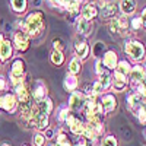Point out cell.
I'll return each instance as SVG.
<instances>
[{"label": "cell", "instance_id": "obj_49", "mask_svg": "<svg viewBox=\"0 0 146 146\" xmlns=\"http://www.w3.org/2000/svg\"><path fill=\"white\" fill-rule=\"evenodd\" d=\"M145 85H146V80H145Z\"/></svg>", "mask_w": 146, "mask_h": 146}, {"label": "cell", "instance_id": "obj_48", "mask_svg": "<svg viewBox=\"0 0 146 146\" xmlns=\"http://www.w3.org/2000/svg\"><path fill=\"white\" fill-rule=\"evenodd\" d=\"M23 146H28V145H23Z\"/></svg>", "mask_w": 146, "mask_h": 146}, {"label": "cell", "instance_id": "obj_40", "mask_svg": "<svg viewBox=\"0 0 146 146\" xmlns=\"http://www.w3.org/2000/svg\"><path fill=\"white\" fill-rule=\"evenodd\" d=\"M6 88H7V82H6L5 76L0 75V92H2V91H6Z\"/></svg>", "mask_w": 146, "mask_h": 146}, {"label": "cell", "instance_id": "obj_35", "mask_svg": "<svg viewBox=\"0 0 146 146\" xmlns=\"http://www.w3.org/2000/svg\"><path fill=\"white\" fill-rule=\"evenodd\" d=\"M102 146H118V142L114 136H107L102 142Z\"/></svg>", "mask_w": 146, "mask_h": 146}, {"label": "cell", "instance_id": "obj_41", "mask_svg": "<svg viewBox=\"0 0 146 146\" xmlns=\"http://www.w3.org/2000/svg\"><path fill=\"white\" fill-rule=\"evenodd\" d=\"M140 19H142V25H143V28H146V7H145V9H143V12H142Z\"/></svg>", "mask_w": 146, "mask_h": 146}, {"label": "cell", "instance_id": "obj_5", "mask_svg": "<svg viewBox=\"0 0 146 146\" xmlns=\"http://www.w3.org/2000/svg\"><path fill=\"white\" fill-rule=\"evenodd\" d=\"M85 101H86V96H85L83 92H79V91H75L72 92L70 95V100H69V110L70 111H80V110L85 108Z\"/></svg>", "mask_w": 146, "mask_h": 146}, {"label": "cell", "instance_id": "obj_27", "mask_svg": "<svg viewBox=\"0 0 146 146\" xmlns=\"http://www.w3.org/2000/svg\"><path fill=\"white\" fill-rule=\"evenodd\" d=\"M80 69H82L80 60H79V58H72L70 63H69V72H70V75H75V76L79 75Z\"/></svg>", "mask_w": 146, "mask_h": 146}, {"label": "cell", "instance_id": "obj_8", "mask_svg": "<svg viewBox=\"0 0 146 146\" xmlns=\"http://www.w3.org/2000/svg\"><path fill=\"white\" fill-rule=\"evenodd\" d=\"M47 85L42 82V80H36L32 86V91H31V96L35 102H40L42 100L47 98Z\"/></svg>", "mask_w": 146, "mask_h": 146}, {"label": "cell", "instance_id": "obj_25", "mask_svg": "<svg viewBox=\"0 0 146 146\" xmlns=\"http://www.w3.org/2000/svg\"><path fill=\"white\" fill-rule=\"evenodd\" d=\"M117 13V5L115 3H107L102 7V18H114V15Z\"/></svg>", "mask_w": 146, "mask_h": 146}, {"label": "cell", "instance_id": "obj_24", "mask_svg": "<svg viewBox=\"0 0 146 146\" xmlns=\"http://www.w3.org/2000/svg\"><path fill=\"white\" fill-rule=\"evenodd\" d=\"M130 70H131V64L127 62V60H121V62L117 63V67H115L114 72H118V73H121V75H124V76H129Z\"/></svg>", "mask_w": 146, "mask_h": 146}, {"label": "cell", "instance_id": "obj_14", "mask_svg": "<svg viewBox=\"0 0 146 146\" xmlns=\"http://www.w3.org/2000/svg\"><path fill=\"white\" fill-rule=\"evenodd\" d=\"M66 124L70 127V131L73 133V135H76V136H79V135H82L83 133V127H85V124L82 123V121L78 118V117H75V115H69L67 117V120H66Z\"/></svg>", "mask_w": 146, "mask_h": 146}, {"label": "cell", "instance_id": "obj_47", "mask_svg": "<svg viewBox=\"0 0 146 146\" xmlns=\"http://www.w3.org/2000/svg\"><path fill=\"white\" fill-rule=\"evenodd\" d=\"M50 146H57V145H50Z\"/></svg>", "mask_w": 146, "mask_h": 146}, {"label": "cell", "instance_id": "obj_33", "mask_svg": "<svg viewBox=\"0 0 146 146\" xmlns=\"http://www.w3.org/2000/svg\"><path fill=\"white\" fill-rule=\"evenodd\" d=\"M130 27H131L133 31H139V29H142L143 25H142V19H140V16L133 18V19L130 21Z\"/></svg>", "mask_w": 146, "mask_h": 146}, {"label": "cell", "instance_id": "obj_9", "mask_svg": "<svg viewBox=\"0 0 146 146\" xmlns=\"http://www.w3.org/2000/svg\"><path fill=\"white\" fill-rule=\"evenodd\" d=\"M129 76H130L131 85L145 82L146 80V69H145V66H142V64L131 66V70H130V75Z\"/></svg>", "mask_w": 146, "mask_h": 146}, {"label": "cell", "instance_id": "obj_6", "mask_svg": "<svg viewBox=\"0 0 146 146\" xmlns=\"http://www.w3.org/2000/svg\"><path fill=\"white\" fill-rule=\"evenodd\" d=\"M18 107V100L13 94H5L0 96V108L6 113H15Z\"/></svg>", "mask_w": 146, "mask_h": 146}, {"label": "cell", "instance_id": "obj_11", "mask_svg": "<svg viewBox=\"0 0 146 146\" xmlns=\"http://www.w3.org/2000/svg\"><path fill=\"white\" fill-rule=\"evenodd\" d=\"M13 44L19 51H25L29 47V36L23 31H16L13 35Z\"/></svg>", "mask_w": 146, "mask_h": 146}, {"label": "cell", "instance_id": "obj_7", "mask_svg": "<svg viewBox=\"0 0 146 146\" xmlns=\"http://www.w3.org/2000/svg\"><path fill=\"white\" fill-rule=\"evenodd\" d=\"M92 86H94V92H95L96 95L101 94V92L108 91L110 88H111V75H110V73H107V72L102 73V75L100 76V79L92 83Z\"/></svg>", "mask_w": 146, "mask_h": 146}, {"label": "cell", "instance_id": "obj_22", "mask_svg": "<svg viewBox=\"0 0 146 146\" xmlns=\"http://www.w3.org/2000/svg\"><path fill=\"white\" fill-rule=\"evenodd\" d=\"M78 79H76V76L75 75H67L66 78H64V88H66V91H69V92H75L76 91V88H78Z\"/></svg>", "mask_w": 146, "mask_h": 146}, {"label": "cell", "instance_id": "obj_44", "mask_svg": "<svg viewBox=\"0 0 146 146\" xmlns=\"http://www.w3.org/2000/svg\"><path fill=\"white\" fill-rule=\"evenodd\" d=\"M3 40H5V38H3V35H2V34H0V42H2Z\"/></svg>", "mask_w": 146, "mask_h": 146}, {"label": "cell", "instance_id": "obj_20", "mask_svg": "<svg viewBox=\"0 0 146 146\" xmlns=\"http://www.w3.org/2000/svg\"><path fill=\"white\" fill-rule=\"evenodd\" d=\"M120 9L123 12V15H133L136 10V0H121L120 2Z\"/></svg>", "mask_w": 146, "mask_h": 146}, {"label": "cell", "instance_id": "obj_4", "mask_svg": "<svg viewBox=\"0 0 146 146\" xmlns=\"http://www.w3.org/2000/svg\"><path fill=\"white\" fill-rule=\"evenodd\" d=\"M15 96L16 100L21 102V104H28L31 102V91H29V83L27 80L21 82L18 86H15Z\"/></svg>", "mask_w": 146, "mask_h": 146}, {"label": "cell", "instance_id": "obj_38", "mask_svg": "<svg viewBox=\"0 0 146 146\" xmlns=\"http://www.w3.org/2000/svg\"><path fill=\"white\" fill-rule=\"evenodd\" d=\"M95 66H96V73H98V75L101 76L102 73H105V67H104V64H102V62L101 60H96V63H95Z\"/></svg>", "mask_w": 146, "mask_h": 146}, {"label": "cell", "instance_id": "obj_16", "mask_svg": "<svg viewBox=\"0 0 146 146\" xmlns=\"http://www.w3.org/2000/svg\"><path fill=\"white\" fill-rule=\"evenodd\" d=\"M80 16L83 19H86V21H92L95 19L96 16H98V6H96L95 3H88V5H85L82 12H80Z\"/></svg>", "mask_w": 146, "mask_h": 146}, {"label": "cell", "instance_id": "obj_2", "mask_svg": "<svg viewBox=\"0 0 146 146\" xmlns=\"http://www.w3.org/2000/svg\"><path fill=\"white\" fill-rule=\"evenodd\" d=\"M124 53L135 62H142L146 56V48L137 40H129L124 44Z\"/></svg>", "mask_w": 146, "mask_h": 146}, {"label": "cell", "instance_id": "obj_30", "mask_svg": "<svg viewBox=\"0 0 146 146\" xmlns=\"http://www.w3.org/2000/svg\"><path fill=\"white\" fill-rule=\"evenodd\" d=\"M117 19V23H118V28H120V32L123 34V31H126L127 34V29L130 27V21H127V18L123 15V16H120V18H115Z\"/></svg>", "mask_w": 146, "mask_h": 146}, {"label": "cell", "instance_id": "obj_43", "mask_svg": "<svg viewBox=\"0 0 146 146\" xmlns=\"http://www.w3.org/2000/svg\"><path fill=\"white\" fill-rule=\"evenodd\" d=\"M75 146H88V145H86V142H85V140L82 139V140H78Z\"/></svg>", "mask_w": 146, "mask_h": 146}, {"label": "cell", "instance_id": "obj_32", "mask_svg": "<svg viewBox=\"0 0 146 146\" xmlns=\"http://www.w3.org/2000/svg\"><path fill=\"white\" fill-rule=\"evenodd\" d=\"M56 145H57V146H72V143H70V140L67 139V136H66L64 131H60V133H58L57 140H56Z\"/></svg>", "mask_w": 146, "mask_h": 146}, {"label": "cell", "instance_id": "obj_37", "mask_svg": "<svg viewBox=\"0 0 146 146\" xmlns=\"http://www.w3.org/2000/svg\"><path fill=\"white\" fill-rule=\"evenodd\" d=\"M53 47H54L56 51H63V48H64L63 41L60 40V38H54V40H53Z\"/></svg>", "mask_w": 146, "mask_h": 146}, {"label": "cell", "instance_id": "obj_29", "mask_svg": "<svg viewBox=\"0 0 146 146\" xmlns=\"http://www.w3.org/2000/svg\"><path fill=\"white\" fill-rule=\"evenodd\" d=\"M50 58H51V63L56 64V66L63 64V62H64V56H63V53H62V51H56V50L51 53Z\"/></svg>", "mask_w": 146, "mask_h": 146}, {"label": "cell", "instance_id": "obj_10", "mask_svg": "<svg viewBox=\"0 0 146 146\" xmlns=\"http://www.w3.org/2000/svg\"><path fill=\"white\" fill-rule=\"evenodd\" d=\"M127 85H129L127 76L121 75V73H118V72H114V76H111V88L117 92H121V91L126 89Z\"/></svg>", "mask_w": 146, "mask_h": 146}, {"label": "cell", "instance_id": "obj_13", "mask_svg": "<svg viewBox=\"0 0 146 146\" xmlns=\"http://www.w3.org/2000/svg\"><path fill=\"white\" fill-rule=\"evenodd\" d=\"M101 107H102V111L105 114L114 111L117 108V98L113 95V94H105L101 100Z\"/></svg>", "mask_w": 146, "mask_h": 146}, {"label": "cell", "instance_id": "obj_3", "mask_svg": "<svg viewBox=\"0 0 146 146\" xmlns=\"http://www.w3.org/2000/svg\"><path fill=\"white\" fill-rule=\"evenodd\" d=\"M23 75H25V63L23 60L16 58L12 63V69H10V82L13 86H18L21 82H23Z\"/></svg>", "mask_w": 146, "mask_h": 146}, {"label": "cell", "instance_id": "obj_21", "mask_svg": "<svg viewBox=\"0 0 146 146\" xmlns=\"http://www.w3.org/2000/svg\"><path fill=\"white\" fill-rule=\"evenodd\" d=\"M142 98L143 96H140L136 92H133V94H130L127 96V105H129V108L131 110V111H136V108L142 104Z\"/></svg>", "mask_w": 146, "mask_h": 146}, {"label": "cell", "instance_id": "obj_45", "mask_svg": "<svg viewBox=\"0 0 146 146\" xmlns=\"http://www.w3.org/2000/svg\"><path fill=\"white\" fill-rule=\"evenodd\" d=\"M143 136H145V139H146V127H145V130H143Z\"/></svg>", "mask_w": 146, "mask_h": 146}, {"label": "cell", "instance_id": "obj_31", "mask_svg": "<svg viewBox=\"0 0 146 146\" xmlns=\"http://www.w3.org/2000/svg\"><path fill=\"white\" fill-rule=\"evenodd\" d=\"M69 115H70V110H69L67 105H62V107L58 108V113H57L58 121H66Z\"/></svg>", "mask_w": 146, "mask_h": 146}, {"label": "cell", "instance_id": "obj_39", "mask_svg": "<svg viewBox=\"0 0 146 146\" xmlns=\"http://www.w3.org/2000/svg\"><path fill=\"white\" fill-rule=\"evenodd\" d=\"M91 146H102V137L96 136L91 140Z\"/></svg>", "mask_w": 146, "mask_h": 146}, {"label": "cell", "instance_id": "obj_26", "mask_svg": "<svg viewBox=\"0 0 146 146\" xmlns=\"http://www.w3.org/2000/svg\"><path fill=\"white\" fill-rule=\"evenodd\" d=\"M135 115L137 117V120H139V123H140V124L146 126V104L142 102V104L136 108Z\"/></svg>", "mask_w": 146, "mask_h": 146}, {"label": "cell", "instance_id": "obj_15", "mask_svg": "<svg viewBox=\"0 0 146 146\" xmlns=\"http://www.w3.org/2000/svg\"><path fill=\"white\" fill-rule=\"evenodd\" d=\"M76 28H78V32L83 36H88L91 35L92 32V23L86 19H83L82 16H78L76 18Z\"/></svg>", "mask_w": 146, "mask_h": 146}, {"label": "cell", "instance_id": "obj_12", "mask_svg": "<svg viewBox=\"0 0 146 146\" xmlns=\"http://www.w3.org/2000/svg\"><path fill=\"white\" fill-rule=\"evenodd\" d=\"M101 62H102V64H104L105 69H108V70H115L117 63H118V56H117V53H115L114 50H108V51H105V54H104V57H102Z\"/></svg>", "mask_w": 146, "mask_h": 146}, {"label": "cell", "instance_id": "obj_1", "mask_svg": "<svg viewBox=\"0 0 146 146\" xmlns=\"http://www.w3.org/2000/svg\"><path fill=\"white\" fill-rule=\"evenodd\" d=\"M18 25L21 27V31L27 32L28 36H38L44 28H45V22H44V15L42 12L36 10V12H32L27 16V19L23 22H18Z\"/></svg>", "mask_w": 146, "mask_h": 146}, {"label": "cell", "instance_id": "obj_36", "mask_svg": "<svg viewBox=\"0 0 146 146\" xmlns=\"http://www.w3.org/2000/svg\"><path fill=\"white\" fill-rule=\"evenodd\" d=\"M108 28H110V32H111V34H118V32H120V28H118V23H117V19H113L111 22H110V25H108Z\"/></svg>", "mask_w": 146, "mask_h": 146}, {"label": "cell", "instance_id": "obj_18", "mask_svg": "<svg viewBox=\"0 0 146 146\" xmlns=\"http://www.w3.org/2000/svg\"><path fill=\"white\" fill-rule=\"evenodd\" d=\"M75 53H76V58L79 60H86L89 56V45L85 41H78L75 44Z\"/></svg>", "mask_w": 146, "mask_h": 146}, {"label": "cell", "instance_id": "obj_46", "mask_svg": "<svg viewBox=\"0 0 146 146\" xmlns=\"http://www.w3.org/2000/svg\"><path fill=\"white\" fill-rule=\"evenodd\" d=\"M2 146H10V145H7V143H3V145H2Z\"/></svg>", "mask_w": 146, "mask_h": 146}, {"label": "cell", "instance_id": "obj_42", "mask_svg": "<svg viewBox=\"0 0 146 146\" xmlns=\"http://www.w3.org/2000/svg\"><path fill=\"white\" fill-rule=\"evenodd\" d=\"M53 130L51 129H45V133H44V136H45V139H51L53 137Z\"/></svg>", "mask_w": 146, "mask_h": 146}, {"label": "cell", "instance_id": "obj_19", "mask_svg": "<svg viewBox=\"0 0 146 146\" xmlns=\"http://www.w3.org/2000/svg\"><path fill=\"white\" fill-rule=\"evenodd\" d=\"M35 107H36V113L38 114L48 115L53 111V101L50 98H45V100H42L40 102H35Z\"/></svg>", "mask_w": 146, "mask_h": 146}, {"label": "cell", "instance_id": "obj_28", "mask_svg": "<svg viewBox=\"0 0 146 146\" xmlns=\"http://www.w3.org/2000/svg\"><path fill=\"white\" fill-rule=\"evenodd\" d=\"M12 9L16 13H22L27 10V0H12Z\"/></svg>", "mask_w": 146, "mask_h": 146}, {"label": "cell", "instance_id": "obj_23", "mask_svg": "<svg viewBox=\"0 0 146 146\" xmlns=\"http://www.w3.org/2000/svg\"><path fill=\"white\" fill-rule=\"evenodd\" d=\"M35 129H38V130L48 129V115L36 114V117H35Z\"/></svg>", "mask_w": 146, "mask_h": 146}, {"label": "cell", "instance_id": "obj_34", "mask_svg": "<svg viewBox=\"0 0 146 146\" xmlns=\"http://www.w3.org/2000/svg\"><path fill=\"white\" fill-rule=\"evenodd\" d=\"M45 136L42 135V133H36V135L34 136V145L35 146H44V143H45Z\"/></svg>", "mask_w": 146, "mask_h": 146}, {"label": "cell", "instance_id": "obj_17", "mask_svg": "<svg viewBox=\"0 0 146 146\" xmlns=\"http://www.w3.org/2000/svg\"><path fill=\"white\" fill-rule=\"evenodd\" d=\"M12 42L9 40H3L0 42V62H7V60L12 57Z\"/></svg>", "mask_w": 146, "mask_h": 146}]
</instances>
